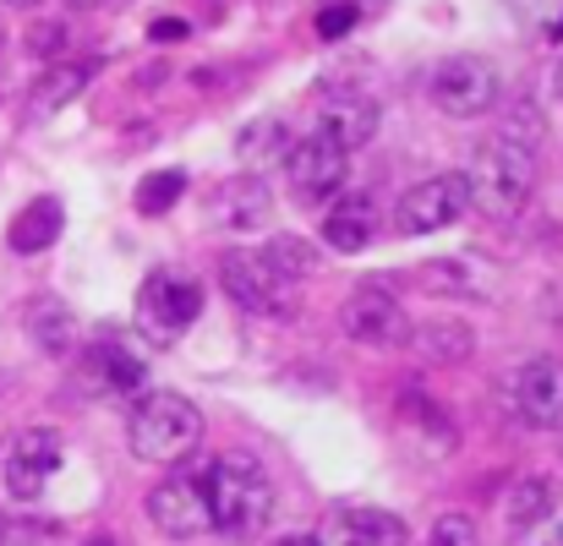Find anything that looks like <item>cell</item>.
Returning <instances> with one entry per match:
<instances>
[{"instance_id":"cb8c5ba5","label":"cell","mask_w":563,"mask_h":546,"mask_svg":"<svg viewBox=\"0 0 563 546\" xmlns=\"http://www.w3.org/2000/svg\"><path fill=\"white\" fill-rule=\"evenodd\" d=\"M257 252H263V263H268L279 279H290V285H301V279L312 274V252H307L301 235H274V241L257 246Z\"/></svg>"},{"instance_id":"4dcf8cb0","label":"cell","mask_w":563,"mask_h":546,"mask_svg":"<svg viewBox=\"0 0 563 546\" xmlns=\"http://www.w3.org/2000/svg\"><path fill=\"white\" fill-rule=\"evenodd\" d=\"M274 546H318V536H279Z\"/></svg>"},{"instance_id":"d590c367","label":"cell","mask_w":563,"mask_h":546,"mask_svg":"<svg viewBox=\"0 0 563 546\" xmlns=\"http://www.w3.org/2000/svg\"><path fill=\"white\" fill-rule=\"evenodd\" d=\"M559 88H563V66H559Z\"/></svg>"},{"instance_id":"d6986e66","label":"cell","mask_w":563,"mask_h":546,"mask_svg":"<svg viewBox=\"0 0 563 546\" xmlns=\"http://www.w3.org/2000/svg\"><path fill=\"white\" fill-rule=\"evenodd\" d=\"M60 230H66V208H60L55 197H33V202L11 219L5 246H11L16 257H38V252H49V246L60 241Z\"/></svg>"},{"instance_id":"f546056e","label":"cell","mask_w":563,"mask_h":546,"mask_svg":"<svg viewBox=\"0 0 563 546\" xmlns=\"http://www.w3.org/2000/svg\"><path fill=\"white\" fill-rule=\"evenodd\" d=\"M148 38H154V44H159V38H165V44H170V38H187V22H181V16H159V22L148 27Z\"/></svg>"},{"instance_id":"d4e9b609","label":"cell","mask_w":563,"mask_h":546,"mask_svg":"<svg viewBox=\"0 0 563 546\" xmlns=\"http://www.w3.org/2000/svg\"><path fill=\"white\" fill-rule=\"evenodd\" d=\"M187 197V176L181 170H154V176H143L137 181V213H170L176 202Z\"/></svg>"},{"instance_id":"6da1fadb","label":"cell","mask_w":563,"mask_h":546,"mask_svg":"<svg viewBox=\"0 0 563 546\" xmlns=\"http://www.w3.org/2000/svg\"><path fill=\"white\" fill-rule=\"evenodd\" d=\"M460 181H465V197H471V208L482 219H515L526 208L531 186H537V148H531V137L509 126V132L476 143V154L465 159Z\"/></svg>"},{"instance_id":"9a60e30c","label":"cell","mask_w":563,"mask_h":546,"mask_svg":"<svg viewBox=\"0 0 563 546\" xmlns=\"http://www.w3.org/2000/svg\"><path fill=\"white\" fill-rule=\"evenodd\" d=\"M377 121H383V110H377V99L367 93H356V88H334L329 99H323V110H318V137H329L334 148H367L377 137Z\"/></svg>"},{"instance_id":"4316f807","label":"cell","mask_w":563,"mask_h":546,"mask_svg":"<svg viewBox=\"0 0 563 546\" xmlns=\"http://www.w3.org/2000/svg\"><path fill=\"white\" fill-rule=\"evenodd\" d=\"M432 546H482L476 520H471V514H443V520L432 525Z\"/></svg>"},{"instance_id":"f1b7e54d","label":"cell","mask_w":563,"mask_h":546,"mask_svg":"<svg viewBox=\"0 0 563 546\" xmlns=\"http://www.w3.org/2000/svg\"><path fill=\"white\" fill-rule=\"evenodd\" d=\"M509 11L526 22H559V0H509Z\"/></svg>"},{"instance_id":"52a82bcc","label":"cell","mask_w":563,"mask_h":546,"mask_svg":"<svg viewBox=\"0 0 563 546\" xmlns=\"http://www.w3.org/2000/svg\"><path fill=\"white\" fill-rule=\"evenodd\" d=\"M60 465H66L60 432L27 426V432H16V437L5 443V454H0V481H5V492H11L16 503H33V498H44V487L55 481Z\"/></svg>"},{"instance_id":"8fae6325","label":"cell","mask_w":563,"mask_h":546,"mask_svg":"<svg viewBox=\"0 0 563 546\" xmlns=\"http://www.w3.org/2000/svg\"><path fill=\"white\" fill-rule=\"evenodd\" d=\"M285 181L290 191L301 197V202H323V197H340V186H345V170H351V159H345V148H334L329 137H296L290 143V154H285Z\"/></svg>"},{"instance_id":"83f0119b","label":"cell","mask_w":563,"mask_h":546,"mask_svg":"<svg viewBox=\"0 0 563 546\" xmlns=\"http://www.w3.org/2000/svg\"><path fill=\"white\" fill-rule=\"evenodd\" d=\"M356 16H362V11H356V0H334V5H323V16H318V33H323V38H345Z\"/></svg>"},{"instance_id":"8992f818","label":"cell","mask_w":563,"mask_h":546,"mask_svg":"<svg viewBox=\"0 0 563 546\" xmlns=\"http://www.w3.org/2000/svg\"><path fill=\"white\" fill-rule=\"evenodd\" d=\"M219 279H224L230 301L246 307V312H263V317H290V312H296V285L279 279V274L263 263L257 246L224 252V257H219Z\"/></svg>"},{"instance_id":"7a4b0ae2","label":"cell","mask_w":563,"mask_h":546,"mask_svg":"<svg viewBox=\"0 0 563 546\" xmlns=\"http://www.w3.org/2000/svg\"><path fill=\"white\" fill-rule=\"evenodd\" d=\"M202 498H208V531L230 542H252L274 514V487L263 465L241 454H219L202 465Z\"/></svg>"},{"instance_id":"e0dca14e","label":"cell","mask_w":563,"mask_h":546,"mask_svg":"<svg viewBox=\"0 0 563 546\" xmlns=\"http://www.w3.org/2000/svg\"><path fill=\"white\" fill-rule=\"evenodd\" d=\"M377 235V202L367 191H345V197H334V208L323 213V241L334 246V252H345V257H356V252H367Z\"/></svg>"},{"instance_id":"5b68a950","label":"cell","mask_w":563,"mask_h":546,"mask_svg":"<svg viewBox=\"0 0 563 546\" xmlns=\"http://www.w3.org/2000/svg\"><path fill=\"white\" fill-rule=\"evenodd\" d=\"M427 93H432V104L443 115L476 121V115H487L498 104V66L482 60V55H449V60H438Z\"/></svg>"},{"instance_id":"ba28073f","label":"cell","mask_w":563,"mask_h":546,"mask_svg":"<svg viewBox=\"0 0 563 546\" xmlns=\"http://www.w3.org/2000/svg\"><path fill=\"white\" fill-rule=\"evenodd\" d=\"M465 208H471V197H465L460 176H427L394 202V230L399 235H438V230L460 224Z\"/></svg>"},{"instance_id":"44dd1931","label":"cell","mask_w":563,"mask_h":546,"mask_svg":"<svg viewBox=\"0 0 563 546\" xmlns=\"http://www.w3.org/2000/svg\"><path fill=\"white\" fill-rule=\"evenodd\" d=\"M290 143H296V137H290V126H285L279 115H263V121H252V126L241 132L235 154H241L246 176H257V170H268V165H285Z\"/></svg>"},{"instance_id":"9c48e42d","label":"cell","mask_w":563,"mask_h":546,"mask_svg":"<svg viewBox=\"0 0 563 546\" xmlns=\"http://www.w3.org/2000/svg\"><path fill=\"white\" fill-rule=\"evenodd\" d=\"M340 323H345V334H351L356 345H367V350H394V345H405V334H410L405 307H399L377 279H367V285H356V290H351V301H345Z\"/></svg>"},{"instance_id":"277c9868","label":"cell","mask_w":563,"mask_h":546,"mask_svg":"<svg viewBox=\"0 0 563 546\" xmlns=\"http://www.w3.org/2000/svg\"><path fill=\"white\" fill-rule=\"evenodd\" d=\"M197 312H202V285L176 268H154L137 290V328L154 345H176L197 323Z\"/></svg>"},{"instance_id":"603a6c76","label":"cell","mask_w":563,"mask_h":546,"mask_svg":"<svg viewBox=\"0 0 563 546\" xmlns=\"http://www.w3.org/2000/svg\"><path fill=\"white\" fill-rule=\"evenodd\" d=\"M410 334H416V350L443 356V361H465L476 350V339H471L465 323H427V328H410Z\"/></svg>"},{"instance_id":"3957f363","label":"cell","mask_w":563,"mask_h":546,"mask_svg":"<svg viewBox=\"0 0 563 546\" xmlns=\"http://www.w3.org/2000/svg\"><path fill=\"white\" fill-rule=\"evenodd\" d=\"M126 443L143 465H181L197 454L202 443V410L191 404L187 393H170V388H154L132 404L126 415Z\"/></svg>"},{"instance_id":"5bb4252c","label":"cell","mask_w":563,"mask_h":546,"mask_svg":"<svg viewBox=\"0 0 563 546\" xmlns=\"http://www.w3.org/2000/svg\"><path fill=\"white\" fill-rule=\"evenodd\" d=\"M515 404L526 415V426L537 432H563V361L559 356H537L515 377Z\"/></svg>"},{"instance_id":"836d02e7","label":"cell","mask_w":563,"mask_h":546,"mask_svg":"<svg viewBox=\"0 0 563 546\" xmlns=\"http://www.w3.org/2000/svg\"><path fill=\"white\" fill-rule=\"evenodd\" d=\"M548 33H553V38H563V16H559V22H553V27H548Z\"/></svg>"},{"instance_id":"7402d4cb","label":"cell","mask_w":563,"mask_h":546,"mask_svg":"<svg viewBox=\"0 0 563 546\" xmlns=\"http://www.w3.org/2000/svg\"><path fill=\"white\" fill-rule=\"evenodd\" d=\"M553 503H559V492H553L548 481H537V476H531V481H515L509 498H504V525H509V536L542 525V520L553 514Z\"/></svg>"},{"instance_id":"7c38bea8","label":"cell","mask_w":563,"mask_h":546,"mask_svg":"<svg viewBox=\"0 0 563 546\" xmlns=\"http://www.w3.org/2000/svg\"><path fill=\"white\" fill-rule=\"evenodd\" d=\"M77 377H82L88 393H132V388H143L148 366H143V356H137L121 334H99V339L82 345Z\"/></svg>"},{"instance_id":"ac0fdd59","label":"cell","mask_w":563,"mask_h":546,"mask_svg":"<svg viewBox=\"0 0 563 546\" xmlns=\"http://www.w3.org/2000/svg\"><path fill=\"white\" fill-rule=\"evenodd\" d=\"M93 60H60V66H49V71H38V82L27 88V121H49L55 110H66L88 82H93Z\"/></svg>"},{"instance_id":"4fadbf2b","label":"cell","mask_w":563,"mask_h":546,"mask_svg":"<svg viewBox=\"0 0 563 546\" xmlns=\"http://www.w3.org/2000/svg\"><path fill=\"white\" fill-rule=\"evenodd\" d=\"M268 213H274V197H268V186L263 176H230V181L213 186V197H208V224L213 230H230V235H246V230H257V224H268Z\"/></svg>"},{"instance_id":"484cf974","label":"cell","mask_w":563,"mask_h":546,"mask_svg":"<svg viewBox=\"0 0 563 546\" xmlns=\"http://www.w3.org/2000/svg\"><path fill=\"white\" fill-rule=\"evenodd\" d=\"M0 546H66V536H60V525L22 514V520H5L0 525Z\"/></svg>"},{"instance_id":"e575fe53","label":"cell","mask_w":563,"mask_h":546,"mask_svg":"<svg viewBox=\"0 0 563 546\" xmlns=\"http://www.w3.org/2000/svg\"><path fill=\"white\" fill-rule=\"evenodd\" d=\"M5 5H22V11H27V5H38V0H5Z\"/></svg>"},{"instance_id":"1f68e13d","label":"cell","mask_w":563,"mask_h":546,"mask_svg":"<svg viewBox=\"0 0 563 546\" xmlns=\"http://www.w3.org/2000/svg\"><path fill=\"white\" fill-rule=\"evenodd\" d=\"M66 5H77V11H93V5H104V0H66Z\"/></svg>"},{"instance_id":"30bf717a","label":"cell","mask_w":563,"mask_h":546,"mask_svg":"<svg viewBox=\"0 0 563 546\" xmlns=\"http://www.w3.org/2000/svg\"><path fill=\"white\" fill-rule=\"evenodd\" d=\"M148 520L170 536V542H191L208 531V498H202V465L165 476L148 492Z\"/></svg>"},{"instance_id":"2e32d148","label":"cell","mask_w":563,"mask_h":546,"mask_svg":"<svg viewBox=\"0 0 563 546\" xmlns=\"http://www.w3.org/2000/svg\"><path fill=\"white\" fill-rule=\"evenodd\" d=\"M318 546H410V531L388 509H340L329 514Z\"/></svg>"},{"instance_id":"ffe728a7","label":"cell","mask_w":563,"mask_h":546,"mask_svg":"<svg viewBox=\"0 0 563 546\" xmlns=\"http://www.w3.org/2000/svg\"><path fill=\"white\" fill-rule=\"evenodd\" d=\"M22 328L27 339L44 350V356H71L77 350V317L60 296H38L27 312H22Z\"/></svg>"},{"instance_id":"d6a6232c","label":"cell","mask_w":563,"mask_h":546,"mask_svg":"<svg viewBox=\"0 0 563 546\" xmlns=\"http://www.w3.org/2000/svg\"><path fill=\"white\" fill-rule=\"evenodd\" d=\"M88 546H121V542H115V536H93Z\"/></svg>"}]
</instances>
